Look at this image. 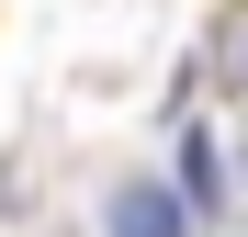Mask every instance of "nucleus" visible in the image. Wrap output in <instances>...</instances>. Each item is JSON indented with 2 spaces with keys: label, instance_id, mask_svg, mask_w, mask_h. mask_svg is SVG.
<instances>
[{
  "label": "nucleus",
  "instance_id": "f03ea898",
  "mask_svg": "<svg viewBox=\"0 0 248 237\" xmlns=\"http://www.w3.org/2000/svg\"><path fill=\"white\" fill-rule=\"evenodd\" d=\"M170 181H181V204H192L203 226L237 204V158H226V136L203 125V113H181V136H170Z\"/></svg>",
  "mask_w": 248,
  "mask_h": 237
},
{
  "label": "nucleus",
  "instance_id": "f257e3e1",
  "mask_svg": "<svg viewBox=\"0 0 248 237\" xmlns=\"http://www.w3.org/2000/svg\"><path fill=\"white\" fill-rule=\"evenodd\" d=\"M102 237H203V215L181 204L170 170H124V181L102 192Z\"/></svg>",
  "mask_w": 248,
  "mask_h": 237
},
{
  "label": "nucleus",
  "instance_id": "20e7f679",
  "mask_svg": "<svg viewBox=\"0 0 248 237\" xmlns=\"http://www.w3.org/2000/svg\"><path fill=\"white\" fill-rule=\"evenodd\" d=\"M226 147H237V192H248V113H237V136H226Z\"/></svg>",
  "mask_w": 248,
  "mask_h": 237
},
{
  "label": "nucleus",
  "instance_id": "7ed1b4c3",
  "mask_svg": "<svg viewBox=\"0 0 248 237\" xmlns=\"http://www.w3.org/2000/svg\"><path fill=\"white\" fill-rule=\"evenodd\" d=\"M203 91H226L248 113V0H226L215 12V46H203Z\"/></svg>",
  "mask_w": 248,
  "mask_h": 237
}]
</instances>
